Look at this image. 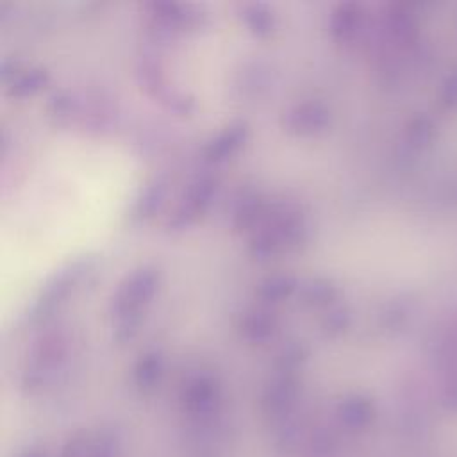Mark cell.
<instances>
[{
  "mask_svg": "<svg viewBox=\"0 0 457 457\" xmlns=\"http://www.w3.org/2000/svg\"><path fill=\"white\" fill-rule=\"evenodd\" d=\"M130 164L98 145L50 150L14 193L4 223V273L14 296L104 237L132 186Z\"/></svg>",
  "mask_w": 457,
  "mask_h": 457,
  "instance_id": "obj_1",
  "label": "cell"
},
{
  "mask_svg": "<svg viewBox=\"0 0 457 457\" xmlns=\"http://www.w3.org/2000/svg\"><path fill=\"white\" fill-rule=\"evenodd\" d=\"M30 457H36V455H30Z\"/></svg>",
  "mask_w": 457,
  "mask_h": 457,
  "instance_id": "obj_2",
  "label": "cell"
}]
</instances>
